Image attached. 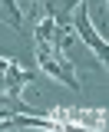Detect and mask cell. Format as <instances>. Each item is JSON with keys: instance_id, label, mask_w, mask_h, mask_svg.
<instances>
[{"instance_id": "2", "label": "cell", "mask_w": 109, "mask_h": 132, "mask_svg": "<svg viewBox=\"0 0 109 132\" xmlns=\"http://www.w3.org/2000/svg\"><path fill=\"white\" fill-rule=\"evenodd\" d=\"M33 79V73H27L20 63L13 60H0V93H10V96H20L23 86Z\"/></svg>"}, {"instance_id": "1", "label": "cell", "mask_w": 109, "mask_h": 132, "mask_svg": "<svg viewBox=\"0 0 109 132\" xmlns=\"http://www.w3.org/2000/svg\"><path fill=\"white\" fill-rule=\"evenodd\" d=\"M76 33L83 36V43L93 50V53H99V56H103V63L109 60V43L96 33L93 23H89V10H86V3H76Z\"/></svg>"}]
</instances>
